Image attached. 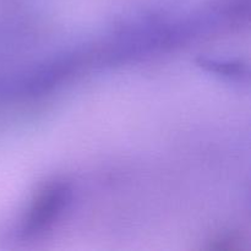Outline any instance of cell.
Here are the masks:
<instances>
[{"instance_id":"6da1fadb","label":"cell","mask_w":251,"mask_h":251,"mask_svg":"<svg viewBox=\"0 0 251 251\" xmlns=\"http://www.w3.org/2000/svg\"><path fill=\"white\" fill-rule=\"evenodd\" d=\"M64 200V189L61 185H51L47 188L37 200L34 208L31 212L28 220V229L34 232L41 229L46 223H48L56 211L61 207Z\"/></svg>"}]
</instances>
